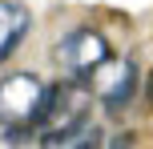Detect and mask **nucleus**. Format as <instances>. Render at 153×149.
I'll return each mask as SVG.
<instances>
[{
	"mask_svg": "<svg viewBox=\"0 0 153 149\" xmlns=\"http://www.w3.org/2000/svg\"><path fill=\"white\" fill-rule=\"evenodd\" d=\"M73 149H97V145H93V141H85V137H81V141H73Z\"/></svg>",
	"mask_w": 153,
	"mask_h": 149,
	"instance_id": "obj_6",
	"label": "nucleus"
},
{
	"mask_svg": "<svg viewBox=\"0 0 153 149\" xmlns=\"http://www.w3.org/2000/svg\"><path fill=\"white\" fill-rule=\"evenodd\" d=\"M137 81H141L137 61H133V56H125V53H113L109 61H101L97 69H93L89 85H93V97H97L105 109H121V105L133 101Z\"/></svg>",
	"mask_w": 153,
	"mask_h": 149,
	"instance_id": "obj_4",
	"label": "nucleus"
},
{
	"mask_svg": "<svg viewBox=\"0 0 153 149\" xmlns=\"http://www.w3.org/2000/svg\"><path fill=\"white\" fill-rule=\"evenodd\" d=\"M85 125H89V89H85V81H61L48 93V105L40 113L32 137L40 145L56 149V145L81 141Z\"/></svg>",
	"mask_w": 153,
	"mask_h": 149,
	"instance_id": "obj_2",
	"label": "nucleus"
},
{
	"mask_svg": "<svg viewBox=\"0 0 153 149\" xmlns=\"http://www.w3.org/2000/svg\"><path fill=\"white\" fill-rule=\"evenodd\" d=\"M53 56H56V64H61L65 81H89L93 69H97L101 61H109V56H113V48H109L105 32H97V28H89V24H81V28L65 32V36L56 40Z\"/></svg>",
	"mask_w": 153,
	"mask_h": 149,
	"instance_id": "obj_3",
	"label": "nucleus"
},
{
	"mask_svg": "<svg viewBox=\"0 0 153 149\" xmlns=\"http://www.w3.org/2000/svg\"><path fill=\"white\" fill-rule=\"evenodd\" d=\"M53 85L40 81L36 73H8L0 77V137L8 141H24L32 137L40 113L48 105Z\"/></svg>",
	"mask_w": 153,
	"mask_h": 149,
	"instance_id": "obj_1",
	"label": "nucleus"
},
{
	"mask_svg": "<svg viewBox=\"0 0 153 149\" xmlns=\"http://www.w3.org/2000/svg\"><path fill=\"white\" fill-rule=\"evenodd\" d=\"M28 24L32 16L20 0H0V64L20 48V40L28 36Z\"/></svg>",
	"mask_w": 153,
	"mask_h": 149,
	"instance_id": "obj_5",
	"label": "nucleus"
}]
</instances>
